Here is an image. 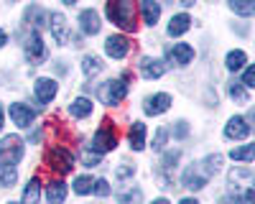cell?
Listing matches in <instances>:
<instances>
[{
  "label": "cell",
  "instance_id": "obj_1",
  "mask_svg": "<svg viewBox=\"0 0 255 204\" xmlns=\"http://www.w3.org/2000/svg\"><path fill=\"white\" fill-rule=\"evenodd\" d=\"M105 13H108L110 23H115L123 31H135V3L133 0H108L105 5Z\"/></svg>",
  "mask_w": 255,
  "mask_h": 204
},
{
  "label": "cell",
  "instance_id": "obj_2",
  "mask_svg": "<svg viewBox=\"0 0 255 204\" xmlns=\"http://www.w3.org/2000/svg\"><path fill=\"white\" fill-rule=\"evenodd\" d=\"M23 158V140L18 135H5L0 140V166H15Z\"/></svg>",
  "mask_w": 255,
  "mask_h": 204
},
{
  "label": "cell",
  "instance_id": "obj_3",
  "mask_svg": "<svg viewBox=\"0 0 255 204\" xmlns=\"http://www.w3.org/2000/svg\"><path fill=\"white\" fill-rule=\"evenodd\" d=\"M128 97V82L125 79H110L100 87V100L105 105H120Z\"/></svg>",
  "mask_w": 255,
  "mask_h": 204
},
{
  "label": "cell",
  "instance_id": "obj_4",
  "mask_svg": "<svg viewBox=\"0 0 255 204\" xmlns=\"http://www.w3.org/2000/svg\"><path fill=\"white\" fill-rule=\"evenodd\" d=\"M46 166L56 174H69L74 169V156L67 148H51L46 153Z\"/></svg>",
  "mask_w": 255,
  "mask_h": 204
},
{
  "label": "cell",
  "instance_id": "obj_5",
  "mask_svg": "<svg viewBox=\"0 0 255 204\" xmlns=\"http://www.w3.org/2000/svg\"><path fill=\"white\" fill-rule=\"evenodd\" d=\"M118 146V133L113 130V125H102L95 135H92V151L95 153H108Z\"/></svg>",
  "mask_w": 255,
  "mask_h": 204
},
{
  "label": "cell",
  "instance_id": "obj_6",
  "mask_svg": "<svg viewBox=\"0 0 255 204\" xmlns=\"http://www.w3.org/2000/svg\"><path fill=\"white\" fill-rule=\"evenodd\" d=\"M8 112H10V120L18 128H31L33 120H36V112L28 105H23V102H13V105L8 107Z\"/></svg>",
  "mask_w": 255,
  "mask_h": 204
},
{
  "label": "cell",
  "instance_id": "obj_7",
  "mask_svg": "<svg viewBox=\"0 0 255 204\" xmlns=\"http://www.w3.org/2000/svg\"><path fill=\"white\" fill-rule=\"evenodd\" d=\"M26 59L31 61V64H41V61L46 59V46H44V41H41V33L33 31L26 41Z\"/></svg>",
  "mask_w": 255,
  "mask_h": 204
},
{
  "label": "cell",
  "instance_id": "obj_8",
  "mask_svg": "<svg viewBox=\"0 0 255 204\" xmlns=\"http://www.w3.org/2000/svg\"><path fill=\"white\" fill-rule=\"evenodd\" d=\"M56 90H59V85L49 77L36 79V85H33V95H36V100L41 102V105H49V102L56 97Z\"/></svg>",
  "mask_w": 255,
  "mask_h": 204
},
{
  "label": "cell",
  "instance_id": "obj_9",
  "mask_svg": "<svg viewBox=\"0 0 255 204\" xmlns=\"http://www.w3.org/2000/svg\"><path fill=\"white\" fill-rule=\"evenodd\" d=\"M49 28L54 33V38L59 41V44H69L72 41V31L67 26V18H64L61 13H51L49 15Z\"/></svg>",
  "mask_w": 255,
  "mask_h": 204
},
{
  "label": "cell",
  "instance_id": "obj_10",
  "mask_svg": "<svg viewBox=\"0 0 255 204\" xmlns=\"http://www.w3.org/2000/svg\"><path fill=\"white\" fill-rule=\"evenodd\" d=\"M225 135L230 140H245L250 135V122L245 117H230L225 125Z\"/></svg>",
  "mask_w": 255,
  "mask_h": 204
},
{
  "label": "cell",
  "instance_id": "obj_11",
  "mask_svg": "<svg viewBox=\"0 0 255 204\" xmlns=\"http://www.w3.org/2000/svg\"><path fill=\"white\" fill-rule=\"evenodd\" d=\"M105 51H108V56H113V59H125L128 51H130V41H128L125 36H110L108 41H105Z\"/></svg>",
  "mask_w": 255,
  "mask_h": 204
},
{
  "label": "cell",
  "instance_id": "obj_12",
  "mask_svg": "<svg viewBox=\"0 0 255 204\" xmlns=\"http://www.w3.org/2000/svg\"><path fill=\"white\" fill-rule=\"evenodd\" d=\"M168 107H171V97H168L166 92H158V95L148 97V100L143 102L145 115H161V112H166Z\"/></svg>",
  "mask_w": 255,
  "mask_h": 204
},
{
  "label": "cell",
  "instance_id": "obj_13",
  "mask_svg": "<svg viewBox=\"0 0 255 204\" xmlns=\"http://www.w3.org/2000/svg\"><path fill=\"white\" fill-rule=\"evenodd\" d=\"M100 15L92 10V8H87V10H82L79 13V28L84 31V33H87V36H95L97 31H100Z\"/></svg>",
  "mask_w": 255,
  "mask_h": 204
},
{
  "label": "cell",
  "instance_id": "obj_14",
  "mask_svg": "<svg viewBox=\"0 0 255 204\" xmlns=\"http://www.w3.org/2000/svg\"><path fill=\"white\" fill-rule=\"evenodd\" d=\"M163 72H166V64L161 59H143L140 61V74L145 77V79H158V77H163Z\"/></svg>",
  "mask_w": 255,
  "mask_h": 204
},
{
  "label": "cell",
  "instance_id": "obj_15",
  "mask_svg": "<svg viewBox=\"0 0 255 204\" xmlns=\"http://www.w3.org/2000/svg\"><path fill=\"white\" fill-rule=\"evenodd\" d=\"M140 15H143L145 26H156L158 18H161V5L156 0H140Z\"/></svg>",
  "mask_w": 255,
  "mask_h": 204
},
{
  "label": "cell",
  "instance_id": "obj_16",
  "mask_svg": "<svg viewBox=\"0 0 255 204\" xmlns=\"http://www.w3.org/2000/svg\"><path fill=\"white\" fill-rule=\"evenodd\" d=\"M168 59L176 61L179 67H186V64H191V61H194V49H191L189 44H176L171 51H168Z\"/></svg>",
  "mask_w": 255,
  "mask_h": 204
},
{
  "label": "cell",
  "instance_id": "obj_17",
  "mask_svg": "<svg viewBox=\"0 0 255 204\" xmlns=\"http://www.w3.org/2000/svg\"><path fill=\"white\" fill-rule=\"evenodd\" d=\"M184 187H186V189H191V192H199V189H204V187H207V176H204V174H199V169H197V166H191V169H186V171H184Z\"/></svg>",
  "mask_w": 255,
  "mask_h": 204
},
{
  "label": "cell",
  "instance_id": "obj_18",
  "mask_svg": "<svg viewBox=\"0 0 255 204\" xmlns=\"http://www.w3.org/2000/svg\"><path fill=\"white\" fill-rule=\"evenodd\" d=\"M67 184L64 181H49L46 184V199H49V204H61L64 199H67Z\"/></svg>",
  "mask_w": 255,
  "mask_h": 204
},
{
  "label": "cell",
  "instance_id": "obj_19",
  "mask_svg": "<svg viewBox=\"0 0 255 204\" xmlns=\"http://www.w3.org/2000/svg\"><path fill=\"white\" fill-rule=\"evenodd\" d=\"M128 140H130L133 151H143L145 148V125H143V122H133L130 133H128Z\"/></svg>",
  "mask_w": 255,
  "mask_h": 204
},
{
  "label": "cell",
  "instance_id": "obj_20",
  "mask_svg": "<svg viewBox=\"0 0 255 204\" xmlns=\"http://www.w3.org/2000/svg\"><path fill=\"white\" fill-rule=\"evenodd\" d=\"M189 28H191V18H189L186 13L174 15L171 23H168V33H171V36H181V33H186Z\"/></svg>",
  "mask_w": 255,
  "mask_h": 204
},
{
  "label": "cell",
  "instance_id": "obj_21",
  "mask_svg": "<svg viewBox=\"0 0 255 204\" xmlns=\"http://www.w3.org/2000/svg\"><path fill=\"white\" fill-rule=\"evenodd\" d=\"M90 112H92V100H87V97H79V100H74L72 105H69V115L77 117V120L87 117Z\"/></svg>",
  "mask_w": 255,
  "mask_h": 204
},
{
  "label": "cell",
  "instance_id": "obj_22",
  "mask_svg": "<svg viewBox=\"0 0 255 204\" xmlns=\"http://www.w3.org/2000/svg\"><path fill=\"white\" fill-rule=\"evenodd\" d=\"M38 194H41V179H31L23 189V204H38Z\"/></svg>",
  "mask_w": 255,
  "mask_h": 204
},
{
  "label": "cell",
  "instance_id": "obj_23",
  "mask_svg": "<svg viewBox=\"0 0 255 204\" xmlns=\"http://www.w3.org/2000/svg\"><path fill=\"white\" fill-rule=\"evenodd\" d=\"M227 92H230V97L238 102V105H248L250 102V95H248V90L240 85V82H230V87H227Z\"/></svg>",
  "mask_w": 255,
  "mask_h": 204
},
{
  "label": "cell",
  "instance_id": "obj_24",
  "mask_svg": "<svg viewBox=\"0 0 255 204\" xmlns=\"http://www.w3.org/2000/svg\"><path fill=\"white\" fill-rule=\"evenodd\" d=\"M230 8L243 18H250L255 13V0H230Z\"/></svg>",
  "mask_w": 255,
  "mask_h": 204
},
{
  "label": "cell",
  "instance_id": "obj_25",
  "mask_svg": "<svg viewBox=\"0 0 255 204\" xmlns=\"http://www.w3.org/2000/svg\"><path fill=\"white\" fill-rule=\"evenodd\" d=\"M26 20H28V23H33L36 28H41V26H46V23H49V15L41 10L38 5H33V8L26 10Z\"/></svg>",
  "mask_w": 255,
  "mask_h": 204
},
{
  "label": "cell",
  "instance_id": "obj_26",
  "mask_svg": "<svg viewBox=\"0 0 255 204\" xmlns=\"http://www.w3.org/2000/svg\"><path fill=\"white\" fill-rule=\"evenodd\" d=\"M245 61H248L245 51H230L225 64H227V69H230V72H238V69H243V67H245Z\"/></svg>",
  "mask_w": 255,
  "mask_h": 204
},
{
  "label": "cell",
  "instance_id": "obj_27",
  "mask_svg": "<svg viewBox=\"0 0 255 204\" xmlns=\"http://www.w3.org/2000/svg\"><path fill=\"white\" fill-rule=\"evenodd\" d=\"M82 69H84V77H95V74L102 72V61H100L97 56H84Z\"/></svg>",
  "mask_w": 255,
  "mask_h": 204
},
{
  "label": "cell",
  "instance_id": "obj_28",
  "mask_svg": "<svg viewBox=\"0 0 255 204\" xmlns=\"http://www.w3.org/2000/svg\"><path fill=\"white\" fill-rule=\"evenodd\" d=\"M92 187H95V179L92 176H77L74 179V192L77 194H92Z\"/></svg>",
  "mask_w": 255,
  "mask_h": 204
},
{
  "label": "cell",
  "instance_id": "obj_29",
  "mask_svg": "<svg viewBox=\"0 0 255 204\" xmlns=\"http://www.w3.org/2000/svg\"><path fill=\"white\" fill-rule=\"evenodd\" d=\"M204 176H212V174H217L220 169H222V156L220 153H215V156H207L204 158Z\"/></svg>",
  "mask_w": 255,
  "mask_h": 204
},
{
  "label": "cell",
  "instance_id": "obj_30",
  "mask_svg": "<svg viewBox=\"0 0 255 204\" xmlns=\"http://www.w3.org/2000/svg\"><path fill=\"white\" fill-rule=\"evenodd\" d=\"M118 202L120 204H140L143 202V192L135 187V189H128V192H123V194H118Z\"/></svg>",
  "mask_w": 255,
  "mask_h": 204
},
{
  "label": "cell",
  "instance_id": "obj_31",
  "mask_svg": "<svg viewBox=\"0 0 255 204\" xmlns=\"http://www.w3.org/2000/svg\"><path fill=\"white\" fill-rule=\"evenodd\" d=\"M179 158H181V151H166L163 153V161H161V169L163 171H171V169H176V163H179Z\"/></svg>",
  "mask_w": 255,
  "mask_h": 204
},
{
  "label": "cell",
  "instance_id": "obj_32",
  "mask_svg": "<svg viewBox=\"0 0 255 204\" xmlns=\"http://www.w3.org/2000/svg\"><path fill=\"white\" fill-rule=\"evenodd\" d=\"M253 151H255V148H253V143H245L243 148H232L230 156L235 158V161H245V163H250V161H253Z\"/></svg>",
  "mask_w": 255,
  "mask_h": 204
},
{
  "label": "cell",
  "instance_id": "obj_33",
  "mask_svg": "<svg viewBox=\"0 0 255 204\" xmlns=\"http://www.w3.org/2000/svg\"><path fill=\"white\" fill-rule=\"evenodd\" d=\"M15 179H18V174L13 166H0V187H13Z\"/></svg>",
  "mask_w": 255,
  "mask_h": 204
},
{
  "label": "cell",
  "instance_id": "obj_34",
  "mask_svg": "<svg viewBox=\"0 0 255 204\" xmlns=\"http://www.w3.org/2000/svg\"><path fill=\"white\" fill-rule=\"evenodd\" d=\"M230 181L232 184H240V181H253V171L250 169H235L230 174Z\"/></svg>",
  "mask_w": 255,
  "mask_h": 204
},
{
  "label": "cell",
  "instance_id": "obj_35",
  "mask_svg": "<svg viewBox=\"0 0 255 204\" xmlns=\"http://www.w3.org/2000/svg\"><path fill=\"white\" fill-rule=\"evenodd\" d=\"M240 85H243L245 90L255 87V67H245V72H243V79H240Z\"/></svg>",
  "mask_w": 255,
  "mask_h": 204
},
{
  "label": "cell",
  "instance_id": "obj_36",
  "mask_svg": "<svg viewBox=\"0 0 255 204\" xmlns=\"http://www.w3.org/2000/svg\"><path fill=\"white\" fill-rule=\"evenodd\" d=\"M92 192H95L97 197H108V194H110V184L105 181V179H97L95 187H92Z\"/></svg>",
  "mask_w": 255,
  "mask_h": 204
},
{
  "label": "cell",
  "instance_id": "obj_37",
  "mask_svg": "<svg viewBox=\"0 0 255 204\" xmlns=\"http://www.w3.org/2000/svg\"><path fill=\"white\" fill-rule=\"evenodd\" d=\"M166 138H168V133H166L163 128H158V130H156V138H153V151H161V148L166 146Z\"/></svg>",
  "mask_w": 255,
  "mask_h": 204
},
{
  "label": "cell",
  "instance_id": "obj_38",
  "mask_svg": "<svg viewBox=\"0 0 255 204\" xmlns=\"http://www.w3.org/2000/svg\"><path fill=\"white\" fill-rule=\"evenodd\" d=\"M82 158H84V166H90V169H92V166H100V153L84 151V156H82Z\"/></svg>",
  "mask_w": 255,
  "mask_h": 204
},
{
  "label": "cell",
  "instance_id": "obj_39",
  "mask_svg": "<svg viewBox=\"0 0 255 204\" xmlns=\"http://www.w3.org/2000/svg\"><path fill=\"white\" fill-rule=\"evenodd\" d=\"M135 174V166H133V163H128V166H120L118 171H115V176L118 179H125V176H133Z\"/></svg>",
  "mask_w": 255,
  "mask_h": 204
},
{
  "label": "cell",
  "instance_id": "obj_40",
  "mask_svg": "<svg viewBox=\"0 0 255 204\" xmlns=\"http://www.w3.org/2000/svg\"><path fill=\"white\" fill-rule=\"evenodd\" d=\"M174 135H176L179 140L189 135V125H186V122H179V125H176V130H174Z\"/></svg>",
  "mask_w": 255,
  "mask_h": 204
},
{
  "label": "cell",
  "instance_id": "obj_41",
  "mask_svg": "<svg viewBox=\"0 0 255 204\" xmlns=\"http://www.w3.org/2000/svg\"><path fill=\"white\" fill-rule=\"evenodd\" d=\"M5 41H8V36H5V31H0V49L5 46Z\"/></svg>",
  "mask_w": 255,
  "mask_h": 204
},
{
  "label": "cell",
  "instance_id": "obj_42",
  "mask_svg": "<svg viewBox=\"0 0 255 204\" xmlns=\"http://www.w3.org/2000/svg\"><path fill=\"white\" fill-rule=\"evenodd\" d=\"M179 204H199V202H197V199H189V197H186V199H181Z\"/></svg>",
  "mask_w": 255,
  "mask_h": 204
},
{
  "label": "cell",
  "instance_id": "obj_43",
  "mask_svg": "<svg viewBox=\"0 0 255 204\" xmlns=\"http://www.w3.org/2000/svg\"><path fill=\"white\" fill-rule=\"evenodd\" d=\"M220 204H238V202H232L230 197H222V199H220Z\"/></svg>",
  "mask_w": 255,
  "mask_h": 204
},
{
  "label": "cell",
  "instance_id": "obj_44",
  "mask_svg": "<svg viewBox=\"0 0 255 204\" xmlns=\"http://www.w3.org/2000/svg\"><path fill=\"white\" fill-rule=\"evenodd\" d=\"M151 204H171L168 199H156V202H151Z\"/></svg>",
  "mask_w": 255,
  "mask_h": 204
},
{
  "label": "cell",
  "instance_id": "obj_45",
  "mask_svg": "<svg viewBox=\"0 0 255 204\" xmlns=\"http://www.w3.org/2000/svg\"><path fill=\"white\" fill-rule=\"evenodd\" d=\"M181 5H194V0H179Z\"/></svg>",
  "mask_w": 255,
  "mask_h": 204
},
{
  "label": "cell",
  "instance_id": "obj_46",
  "mask_svg": "<svg viewBox=\"0 0 255 204\" xmlns=\"http://www.w3.org/2000/svg\"><path fill=\"white\" fill-rule=\"evenodd\" d=\"M61 3H64V5H74V3H77V0H61Z\"/></svg>",
  "mask_w": 255,
  "mask_h": 204
},
{
  "label": "cell",
  "instance_id": "obj_47",
  "mask_svg": "<svg viewBox=\"0 0 255 204\" xmlns=\"http://www.w3.org/2000/svg\"><path fill=\"white\" fill-rule=\"evenodd\" d=\"M0 130H3V110H0Z\"/></svg>",
  "mask_w": 255,
  "mask_h": 204
},
{
  "label": "cell",
  "instance_id": "obj_48",
  "mask_svg": "<svg viewBox=\"0 0 255 204\" xmlns=\"http://www.w3.org/2000/svg\"><path fill=\"white\" fill-rule=\"evenodd\" d=\"M10 3H15V0H10Z\"/></svg>",
  "mask_w": 255,
  "mask_h": 204
},
{
  "label": "cell",
  "instance_id": "obj_49",
  "mask_svg": "<svg viewBox=\"0 0 255 204\" xmlns=\"http://www.w3.org/2000/svg\"><path fill=\"white\" fill-rule=\"evenodd\" d=\"M10 204H13V202H10Z\"/></svg>",
  "mask_w": 255,
  "mask_h": 204
}]
</instances>
